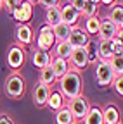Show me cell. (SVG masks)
I'll use <instances>...</instances> for the list:
<instances>
[{
  "label": "cell",
  "mask_w": 123,
  "mask_h": 124,
  "mask_svg": "<svg viewBox=\"0 0 123 124\" xmlns=\"http://www.w3.org/2000/svg\"><path fill=\"white\" fill-rule=\"evenodd\" d=\"M66 105V102H64V98H63V95L56 90V91H50V95H49V98H47V103H45V107H49L50 110H54V112H57L59 108H63Z\"/></svg>",
  "instance_id": "ffe728a7"
},
{
  "label": "cell",
  "mask_w": 123,
  "mask_h": 124,
  "mask_svg": "<svg viewBox=\"0 0 123 124\" xmlns=\"http://www.w3.org/2000/svg\"><path fill=\"white\" fill-rule=\"evenodd\" d=\"M0 124H14V121L7 114H0Z\"/></svg>",
  "instance_id": "836d02e7"
},
{
  "label": "cell",
  "mask_w": 123,
  "mask_h": 124,
  "mask_svg": "<svg viewBox=\"0 0 123 124\" xmlns=\"http://www.w3.org/2000/svg\"><path fill=\"white\" fill-rule=\"evenodd\" d=\"M107 19H109L118 29L123 28V7L121 4H114L109 7V14H107Z\"/></svg>",
  "instance_id": "d6986e66"
},
{
  "label": "cell",
  "mask_w": 123,
  "mask_h": 124,
  "mask_svg": "<svg viewBox=\"0 0 123 124\" xmlns=\"http://www.w3.org/2000/svg\"><path fill=\"white\" fill-rule=\"evenodd\" d=\"M69 33H71V26H68L64 23H59V24L52 26V35H54L56 41H66Z\"/></svg>",
  "instance_id": "44dd1931"
},
{
  "label": "cell",
  "mask_w": 123,
  "mask_h": 124,
  "mask_svg": "<svg viewBox=\"0 0 123 124\" xmlns=\"http://www.w3.org/2000/svg\"><path fill=\"white\" fill-rule=\"evenodd\" d=\"M50 59H52V55H50L49 52H43V50H35L33 55H31L33 66H35L37 69H43V67L50 66Z\"/></svg>",
  "instance_id": "ac0fdd59"
},
{
  "label": "cell",
  "mask_w": 123,
  "mask_h": 124,
  "mask_svg": "<svg viewBox=\"0 0 123 124\" xmlns=\"http://www.w3.org/2000/svg\"><path fill=\"white\" fill-rule=\"evenodd\" d=\"M24 79L18 74V72H12L7 76V79L4 83V91H5V95L9 98H14V100H18L24 95Z\"/></svg>",
  "instance_id": "7a4b0ae2"
},
{
  "label": "cell",
  "mask_w": 123,
  "mask_h": 124,
  "mask_svg": "<svg viewBox=\"0 0 123 124\" xmlns=\"http://www.w3.org/2000/svg\"><path fill=\"white\" fill-rule=\"evenodd\" d=\"M118 31H121V29H118L107 17H104V19H101V26H99V33H97V36H99V41H111L113 38H116V35H118Z\"/></svg>",
  "instance_id": "8fae6325"
},
{
  "label": "cell",
  "mask_w": 123,
  "mask_h": 124,
  "mask_svg": "<svg viewBox=\"0 0 123 124\" xmlns=\"http://www.w3.org/2000/svg\"><path fill=\"white\" fill-rule=\"evenodd\" d=\"M57 86H59L57 91L63 95L64 102L80 97L82 91H83V79H82L80 71L69 69L63 78H59V79H57Z\"/></svg>",
  "instance_id": "6da1fadb"
},
{
  "label": "cell",
  "mask_w": 123,
  "mask_h": 124,
  "mask_svg": "<svg viewBox=\"0 0 123 124\" xmlns=\"http://www.w3.org/2000/svg\"><path fill=\"white\" fill-rule=\"evenodd\" d=\"M111 86L114 88L116 91V95H123V76H114L113 78V81H111Z\"/></svg>",
  "instance_id": "f546056e"
},
{
  "label": "cell",
  "mask_w": 123,
  "mask_h": 124,
  "mask_svg": "<svg viewBox=\"0 0 123 124\" xmlns=\"http://www.w3.org/2000/svg\"><path fill=\"white\" fill-rule=\"evenodd\" d=\"M54 119H56V124H73V122H75V119H73V116H71V112L68 110L66 105L56 112Z\"/></svg>",
  "instance_id": "d4e9b609"
},
{
  "label": "cell",
  "mask_w": 123,
  "mask_h": 124,
  "mask_svg": "<svg viewBox=\"0 0 123 124\" xmlns=\"http://www.w3.org/2000/svg\"><path fill=\"white\" fill-rule=\"evenodd\" d=\"M66 107H68V110L71 112L75 122H82V119L85 117V114H87V110H88L90 105H88V100L83 95H80V97H76V98L68 100L66 102Z\"/></svg>",
  "instance_id": "277c9868"
},
{
  "label": "cell",
  "mask_w": 123,
  "mask_h": 124,
  "mask_svg": "<svg viewBox=\"0 0 123 124\" xmlns=\"http://www.w3.org/2000/svg\"><path fill=\"white\" fill-rule=\"evenodd\" d=\"M33 16V4L26 2V0H19L18 7L12 10V17L16 19L19 24H28V21Z\"/></svg>",
  "instance_id": "ba28073f"
},
{
  "label": "cell",
  "mask_w": 123,
  "mask_h": 124,
  "mask_svg": "<svg viewBox=\"0 0 123 124\" xmlns=\"http://www.w3.org/2000/svg\"><path fill=\"white\" fill-rule=\"evenodd\" d=\"M97 12H99V5L94 4V2H90V0H87L85 5H83V9H82V12H80V16H82L83 19H88V17L97 16Z\"/></svg>",
  "instance_id": "83f0119b"
},
{
  "label": "cell",
  "mask_w": 123,
  "mask_h": 124,
  "mask_svg": "<svg viewBox=\"0 0 123 124\" xmlns=\"http://www.w3.org/2000/svg\"><path fill=\"white\" fill-rule=\"evenodd\" d=\"M120 124H121V122H120Z\"/></svg>",
  "instance_id": "ab89813d"
},
{
  "label": "cell",
  "mask_w": 123,
  "mask_h": 124,
  "mask_svg": "<svg viewBox=\"0 0 123 124\" xmlns=\"http://www.w3.org/2000/svg\"><path fill=\"white\" fill-rule=\"evenodd\" d=\"M107 64H109L114 76H123V57L121 55H113L107 60Z\"/></svg>",
  "instance_id": "4316f807"
},
{
  "label": "cell",
  "mask_w": 123,
  "mask_h": 124,
  "mask_svg": "<svg viewBox=\"0 0 123 124\" xmlns=\"http://www.w3.org/2000/svg\"><path fill=\"white\" fill-rule=\"evenodd\" d=\"M26 2H29V4H38V0H26Z\"/></svg>",
  "instance_id": "d590c367"
},
{
  "label": "cell",
  "mask_w": 123,
  "mask_h": 124,
  "mask_svg": "<svg viewBox=\"0 0 123 124\" xmlns=\"http://www.w3.org/2000/svg\"><path fill=\"white\" fill-rule=\"evenodd\" d=\"M35 43H37V50H43V52H49L52 50V46L56 43V38L52 35V28L43 24L38 33H37V38H35Z\"/></svg>",
  "instance_id": "5b68a950"
},
{
  "label": "cell",
  "mask_w": 123,
  "mask_h": 124,
  "mask_svg": "<svg viewBox=\"0 0 123 124\" xmlns=\"http://www.w3.org/2000/svg\"><path fill=\"white\" fill-rule=\"evenodd\" d=\"M50 69H52L54 76L59 79V78H63L71 67H69V64H68V60L59 59V57H52V59H50Z\"/></svg>",
  "instance_id": "9a60e30c"
},
{
  "label": "cell",
  "mask_w": 123,
  "mask_h": 124,
  "mask_svg": "<svg viewBox=\"0 0 123 124\" xmlns=\"http://www.w3.org/2000/svg\"><path fill=\"white\" fill-rule=\"evenodd\" d=\"M73 124H80V122H73Z\"/></svg>",
  "instance_id": "f35d334b"
},
{
  "label": "cell",
  "mask_w": 123,
  "mask_h": 124,
  "mask_svg": "<svg viewBox=\"0 0 123 124\" xmlns=\"http://www.w3.org/2000/svg\"><path fill=\"white\" fill-rule=\"evenodd\" d=\"M71 46H69V43L68 41H56L54 43V46H52V52H50V55L52 57H59V59H64V60H68L69 59V55H71Z\"/></svg>",
  "instance_id": "e0dca14e"
},
{
  "label": "cell",
  "mask_w": 123,
  "mask_h": 124,
  "mask_svg": "<svg viewBox=\"0 0 123 124\" xmlns=\"http://www.w3.org/2000/svg\"><path fill=\"white\" fill-rule=\"evenodd\" d=\"M38 5L47 10V9H50V7H57V5H59V0H38Z\"/></svg>",
  "instance_id": "1f68e13d"
},
{
  "label": "cell",
  "mask_w": 123,
  "mask_h": 124,
  "mask_svg": "<svg viewBox=\"0 0 123 124\" xmlns=\"http://www.w3.org/2000/svg\"><path fill=\"white\" fill-rule=\"evenodd\" d=\"M16 40H18V45H31L35 41V33L29 28V24L16 26Z\"/></svg>",
  "instance_id": "7c38bea8"
},
{
  "label": "cell",
  "mask_w": 123,
  "mask_h": 124,
  "mask_svg": "<svg viewBox=\"0 0 123 124\" xmlns=\"http://www.w3.org/2000/svg\"><path fill=\"white\" fill-rule=\"evenodd\" d=\"M49 95H50L49 86H45L42 83H35V86H33V103L37 107H45Z\"/></svg>",
  "instance_id": "4fadbf2b"
},
{
  "label": "cell",
  "mask_w": 123,
  "mask_h": 124,
  "mask_svg": "<svg viewBox=\"0 0 123 124\" xmlns=\"http://www.w3.org/2000/svg\"><path fill=\"white\" fill-rule=\"evenodd\" d=\"M66 41L69 43L71 48H76V46H87L90 43V36L83 31V28L75 26V28H71V33H69Z\"/></svg>",
  "instance_id": "9c48e42d"
},
{
  "label": "cell",
  "mask_w": 123,
  "mask_h": 124,
  "mask_svg": "<svg viewBox=\"0 0 123 124\" xmlns=\"http://www.w3.org/2000/svg\"><path fill=\"white\" fill-rule=\"evenodd\" d=\"M38 83H42V85H45V86H49V88H52L56 83H57V78L54 76V72H52V69H50V66H47V67H43V69H40V76H38Z\"/></svg>",
  "instance_id": "7402d4cb"
},
{
  "label": "cell",
  "mask_w": 123,
  "mask_h": 124,
  "mask_svg": "<svg viewBox=\"0 0 123 124\" xmlns=\"http://www.w3.org/2000/svg\"><path fill=\"white\" fill-rule=\"evenodd\" d=\"M90 2H94V4H97V5H99V4H101V0H90Z\"/></svg>",
  "instance_id": "8d00e7d4"
},
{
  "label": "cell",
  "mask_w": 123,
  "mask_h": 124,
  "mask_svg": "<svg viewBox=\"0 0 123 124\" xmlns=\"http://www.w3.org/2000/svg\"><path fill=\"white\" fill-rule=\"evenodd\" d=\"M59 9H61V23H64V24H68L71 28H75L76 24L80 23V19H82L80 12L76 10L75 7H71L69 4L59 5Z\"/></svg>",
  "instance_id": "30bf717a"
},
{
  "label": "cell",
  "mask_w": 123,
  "mask_h": 124,
  "mask_svg": "<svg viewBox=\"0 0 123 124\" xmlns=\"http://www.w3.org/2000/svg\"><path fill=\"white\" fill-rule=\"evenodd\" d=\"M0 10H2V0H0Z\"/></svg>",
  "instance_id": "74e56055"
},
{
  "label": "cell",
  "mask_w": 123,
  "mask_h": 124,
  "mask_svg": "<svg viewBox=\"0 0 123 124\" xmlns=\"http://www.w3.org/2000/svg\"><path fill=\"white\" fill-rule=\"evenodd\" d=\"M19 0H2V9H5L9 14H12V10L18 7Z\"/></svg>",
  "instance_id": "4dcf8cb0"
},
{
  "label": "cell",
  "mask_w": 123,
  "mask_h": 124,
  "mask_svg": "<svg viewBox=\"0 0 123 124\" xmlns=\"http://www.w3.org/2000/svg\"><path fill=\"white\" fill-rule=\"evenodd\" d=\"M59 23H61V9H59V5L50 7V9L45 10V24L52 28V26H56Z\"/></svg>",
  "instance_id": "cb8c5ba5"
},
{
  "label": "cell",
  "mask_w": 123,
  "mask_h": 124,
  "mask_svg": "<svg viewBox=\"0 0 123 124\" xmlns=\"http://www.w3.org/2000/svg\"><path fill=\"white\" fill-rule=\"evenodd\" d=\"M102 121H104V124H120L121 122V116H120V110L116 108V105H107L102 108Z\"/></svg>",
  "instance_id": "2e32d148"
},
{
  "label": "cell",
  "mask_w": 123,
  "mask_h": 124,
  "mask_svg": "<svg viewBox=\"0 0 123 124\" xmlns=\"http://www.w3.org/2000/svg\"><path fill=\"white\" fill-rule=\"evenodd\" d=\"M85 2H87V0H69V5H71V7H75L78 12H82V9H83V5H85Z\"/></svg>",
  "instance_id": "d6a6232c"
},
{
  "label": "cell",
  "mask_w": 123,
  "mask_h": 124,
  "mask_svg": "<svg viewBox=\"0 0 123 124\" xmlns=\"http://www.w3.org/2000/svg\"><path fill=\"white\" fill-rule=\"evenodd\" d=\"M68 64L75 71H83L85 67H88V64H90L88 48H87V46H76V48H73L71 55L68 59Z\"/></svg>",
  "instance_id": "3957f363"
},
{
  "label": "cell",
  "mask_w": 123,
  "mask_h": 124,
  "mask_svg": "<svg viewBox=\"0 0 123 124\" xmlns=\"http://www.w3.org/2000/svg\"><path fill=\"white\" fill-rule=\"evenodd\" d=\"M24 59H26V54H24L23 46L21 45H12L9 48V52H7V66L12 71H18V69L23 67Z\"/></svg>",
  "instance_id": "52a82bcc"
},
{
  "label": "cell",
  "mask_w": 123,
  "mask_h": 124,
  "mask_svg": "<svg viewBox=\"0 0 123 124\" xmlns=\"http://www.w3.org/2000/svg\"><path fill=\"white\" fill-rule=\"evenodd\" d=\"M113 78H114V74H113L109 64H107V60H97L95 62V81H97V85L106 88V86L111 85Z\"/></svg>",
  "instance_id": "8992f818"
},
{
  "label": "cell",
  "mask_w": 123,
  "mask_h": 124,
  "mask_svg": "<svg viewBox=\"0 0 123 124\" xmlns=\"http://www.w3.org/2000/svg\"><path fill=\"white\" fill-rule=\"evenodd\" d=\"M99 26H101V17H99V16H94V17L85 19V28H83V31H85L88 36H97Z\"/></svg>",
  "instance_id": "603a6c76"
},
{
  "label": "cell",
  "mask_w": 123,
  "mask_h": 124,
  "mask_svg": "<svg viewBox=\"0 0 123 124\" xmlns=\"http://www.w3.org/2000/svg\"><path fill=\"white\" fill-rule=\"evenodd\" d=\"M97 55H99V60H109L114 55L113 54V48H111V41H99Z\"/></svg>",
  "instance_id": "484cf974"
},
{
  "label": "cell",
  "mask_w": 123,
  "mask_h": 124,
  "mask_svg": "<svg viewBox=\"0 0 123 124\" xmlns=\"http://www.w3.org/2000/svg\"><path fill=\"white\" fill-rule=\"evenodd\" d=\"M101 4H102V5H106V7H111V5H114V4H116V0H101Z\"/></svg>",
  "instance_id": "e575fe53"
},
{
  "label": "cell",
  "mask_w": 123,
  "mask_h": 124,
  "mask_svg": "<svg viewBox=\"0 0 123 124\" xmlns=\"http://www.w3.org/2000/svg\"><path fill=\"white\" fill-rule=\"evenodd\" d=\"M82 124H104V121H102V108L97 107V105L88 107L85 117L82 119Z\"/></svg>",
  "instance_id": "5bb4252c"
},
{
  "label": "cell",
  "mask_w": 123,
  "mask_h": 124,
  "mask_svg": "<svg viewBox=\"0 0 123 124\" xmlns=\"http://www.w3.org/2000/svg\"><path fill=\"white\" fill-rule=\"evenodd\" d=\"M121 36H123V31H118L116 38L111 40V48H113V54H114V55H121V54H123V41H121Z\"/></svg>",
  "instance_id": "f1b7e54d"
}]
</instances>
